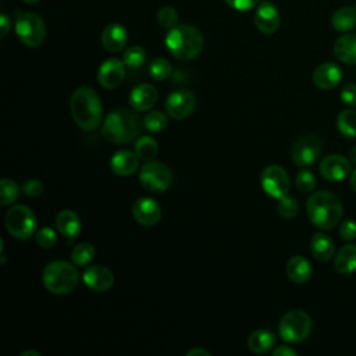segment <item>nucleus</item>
<instances>
[{"label": "nucleus", "instance_id": "obj_8", "mask_svg": "<svg viewBox=\"0 0 356 356\" xmlns=\"http://www.w3.org/2000/svg\"><path fill=\"white\" fill-rule=\"evenodd\" d=\"M7 231L17 239H29L36 229V217L25 204L10 207L4 217Z\"/></svg>", "mask_w": 356, "mask_h": 356}, {"label": "nucleus", "instance_id": "obj_13", "mask_svg": "<svg viewBox=\"0 0 356 356\" xmlns=\"http://www.w3.org/2000/svg\"><path fill=\"white\" fill-rule=\"evenodd\" d=\"M125 76V64L118 58L104 60L97 70V81L104 89H115L120 86Z\"/></svg>", "mask_w": 356, "mask_h": 356}, {"label": "nucleus", "instance_id": "obj_11", "mask_svg": "<svg viewBox=\"0 0 356 356\" xmlns=\"http://www.w3.org/2000/svg\"><path fill=\"white\" fill-rule=\"evenodd\" d=\"M323 150V142L316 135H306L299 138L291 147V159L299 167L313 164Z\"/></svg>", "mask_w": 356, "mask_h": 356}, {"label": "nucleus", "instance_id": "obj_4", "mask_svg": "<svg viewBox=\"0 0 356 356\" xmlns=\"http://www.w3.org/2000/svg\"><path fill=\"white\" fill-rule=\"evenodd\" d=\"M165 47L172 57L181 61H188L202 51L203 35L193 25H175L168 29V33L165 35Z\"/></svg>", "mask_w": 356, "mask_h": 356}, {"label": "nucleus", "instance_id": "obj_25", "mask_svg": "<svg viewBox=\"0 0 356 356\" xmlns=\"http://www.w3.org/2000/svg\"><path fill=\"white\" fill-rule=\"evenodd\" d=\"M335 270L342 275H349L356 271V245L346 243L343 245L334 260Z\"/></svg>", "mask_w": 356, "mask_h": 356}, {"label": "nucleus", "instance_id": "obj_14", "mask_svg": "<svg viewBox=\"0 0 356 356\" xmlns=\"http://www.w3.org/2000/svg\"><path fill=\"white\" fill-rule=\"evenodd\" d=\"M318 170L324 179L338 182L350 174V161L342 154H328L321 160Z\"/></svg>", "mask_w": 356, "mask_h": 356}, {"label": "nucleus", "instance_id": "obj_47", "mask_svg": "<svg viewBox=\"0 0 356 356\" xmlns=\"http://www.w3.org/2000/svg\"><path fill=\"white\" fill-rule=\"evenodd\" d=\"M349 179H350V186H352L353 191L356 192V168L350 172V178H349Z\"/></svg>", "mask_w": 356, "mask_h": 356}, {"label": "nucleus", "instance_id": "obj_50", "mask_svg": "<svg viewBox=\"0 0 356 356\" xmlns=\"http://www.w3.org/2000/svg\"><path fill=\"white\" fill-rule=\"evenodd\" d=\"M24 3H26V4H35V3H38L39 0H22Z\"/></svg>", "mask_w": 356, "mask_h": 356}, {"label": "nucleus", "instance_id": "obj_23", "mask_svg": "<svg viewBox=\"0 0 356 356\" xmlns=\"http://www.w3.org/2000/svg\"><path fill=\"white\" fill-rule=\"evenodd\" d=\"M286 277L296 282V284H305L312 278L313 270L307 259L303 256H292L285 266Z\"/></svg>", "mask_w": 356, "mask_h": 356}, {"label": "nucleus", "instance_id": "obj_2", "mask_svg": "<svg viewBox=\"0 0 356 356\" xmlns=\"http://www.w3.org/2000/svg\"><path fill=\"white\" fill-rule=\"evenodd\" d=\"M71 114L76 125L88 132L99 128L103 108L99 95L89 86L76 88L70 100Z\"/></svg>", "mask_w": 356, "mask_h": 356}, {"label": "nucleus", "instance_id": "obj_18", "mask_svg": "<svg viewBox=\"0 0 356 356\" xmlns=\"http://www.w3.org/2000/svg\"><path fill=\"white\" fill-rule=\"evenodd\" d=\"M157 90L152 83H139L129 93V104L135 111H147L157 102Z\"/></svg>", "mask_w": 356, "mask_h": 356}, {"label": "nucleus", "instance_id": "obj_38", "mask_svg": "<svg viewBox=\"0 0 356 356\" xmlns=\"http://www.w3.org/2000/svg\"><path fill=\"white\" fill-rule=\"evenodd\" d=\"M296 188L302 192V193H309L314 189L316 186V178L314 174L309 170H300L296 174V179H295Z\"/></svg>", "mask_w": 356, "mask_h": 356}, {"label": "nucleus", "instance_id": "obj_12", "mask_svg": "<svg viewBox=\"0 0 356 356\" xmlns=\"http://www.w3.org/2000/svg\"><path fill=\"white\" fill-rule=\"evenodd\" d=\"M167 114L174 120H184L196 108V96L191 90H175L164 103Z\"/></svg>", "mask_w": 356, "mask_h": 356}, {"label": "nucleus", "instance_id": "obj_6", "mask_svg": "<svg viewBox=\"0 0 356 356\" xmlns=\"http://www.w3.org/2000/svg\"><path fill=\"white\" fill-rule=\"evenodd\" d=\"M312 332V318L310 316L300 310L286 312L278 325V334L282 341L288 343L303 342Z\"/></svg>", "mask_w": 356, "mask_h": 356}, {"label": "nucleus", "instance_id": "obj_42", "mask_svg": "<svg viewBox=\"0 0 356 356\" xmlns=\"http://www.w3.org/2000/svg\"><path fill=\"white\" fill-rule=\"evenodd\" d=\"M339 97L346 106L355 107L356 106V83L345 85L339 93Z\"/></svg>", "mask_w": 356, "mask_h": 356}, {"label": "nucleus", "instance_id": "obj_24", "mask_svg": "<svg viewBox=\"0 0 356 356\" xmlns=\"http://www.w3.org/2000/svg\"><path fill=\"white\" fill-rule=\"evenodd\" d=\"M56 227L64 236L75 238L81 231V220L75 211L64 209L56 216Z\"/></svg>", "mask_w": 356, "mask_h": 356}, {"label": "nucleus", "instance_id": "obj_48", "mask_svg": "<svg viewBox=\"0 0 356 356\" xmlns=\"http://www.w3.org/2000/svg\"><path fill=\"white\" fill-rule=\"evenodd\" d=\"M19 356H40V355L36 350H24Z\"/></svg>", "mask_w": 356, "mask_h": 356}, {"label": "nucleus", "instance_id": "obj_7", "mask_svg": "<svg viewBox=\"0 0 356 356\" xmlns=\"http://www.w3.org/2000/svg\"><path fill=\"white\" fill-rule=\"evenodd\" d=\"M15 33L28 47H38L46 38L44 21L31 11H19L15 15Z\"/></svg>", "mask_w": 356, "mask_h": 356}, {"label": "nucleus", "instance_id": "obj_44", "mask_svg": "<svg viewBox=\"0 0 356 356\" xmlns=\"http://www.w3.org/2000/svg\"><path fill=\"white\" fill-rule=\"evenodd\" d=\"M273 356H296V350L288 345H280L273 350Z\"/></svg>", "mask_w": 356, "mask_h": 356}, {"label": "nucleus", "instance_id": "obj_3", "mask_svg": "<svg viewBox=\"0 0 356 356\" xmlns=\"http://www.w3.org/2000/svg\"><path fill=\"white\" fill-rule=\"evenodd\" d=\"M310 222L320 229L334 228L342 217V203L339 197L327 191L314 192L306 203Z\"/></svg>", "mask_w": 356, "mask_h": 356}, {"label": "nucleus", "instance_id": "obj_20", "mask_svg": "<svg viewBox=\"0 0 356 356\" xmlns=\"http://www.w3.org/2000/svg\"><path fill=\"white\" fill-rule=\"evenodd\" d=\"M139 167V157L131 150H118L110 159V168L115 175L129 177Z\"/></svg>", "mask_w": 356, "mask_h": 356}, {"label": "nucleus", "instance_id": "obj_26", "mask_svg": "<svg viewBox=\"0 0 356 356\" xmlns=\"http://www.w3.org/2000/svg\"><path fill=\"white\" fill-rule=\"evenodd\" d=\"M310 250L318 261H328L335 250L332 239L323 232H316L310 241Z\"/></svg>", "mask_w": 356, "mask_h": 356}, {"label": "nucleus", "instance_id": "obj_40", "mask_svg": "<svg viewBox=\"0 0 356 356\" xmlns=\"http://www.w3.org/2000/svg\"><path fill=\"white\" fill-rule=\"evenodd\" d=\"M22 192L29 197H38L43 192V184L39 179H28L22 185Z\"/></svg>", "mask_w": 356, "mask_h": 356}, {"label": "nucleus", "instance_id": "obj_49", "mask_svg": "<svg viewBox=\"0 0 356 356\" xmlns=\"http://www.w3.org/2000/svg\"><path fill=\"white\" fill-rule=\"evenodd\" d=\"M350 160L353 161V164H356V145L350 149Z\"/></svg>", "mask_w": 356, "mask_h": 356}, {"label": "nucleus", "instance_id": "obj_27", "mask_svg": "<svg viewBox=\"0 0 356 356\" xmlns=\"http://www.w3.org/2000/svg\"><path fill=\"white\" fill-rule=\"evenodd\" d=\"M275 343V335L268 330H256L248 338V346L253 353H267Z\"/></svg>", "mask_w": 356, "mask_h": 356}, {"label": "nucleus", "instance_id": "obj_29", "mask_svg": "<svg viewBox=\"0 0 356 356\" xmlns=\"http://www.w3.org/2000/svg\"><path fill=\"white\" fill-rule=\"evenodd\" d=\"M159 152V145L152 136H139L135 142V153L143 161H152Z\"/></svg>", "mask_w": 356, "mask_h": 356}, {"label": "nucleus", "instance_id": "obj_37", "mask_svg": "<svg viewBox=\"0 0 356 356\" xmlns=\"http://www.w3.org/2000/svg\"><path fill=\"white\" fill-rule=\"evenodd\" d=\"M156 18H157V22L160 26H163L165 29H171L178 22V13L171 6H164L159 10Z\"/></svg>", "mask_w": 356, "mask_h": 356}, {"label": "nucleus", "instance_id": "obj_9", "mask_svg": "<svg viewBox=\"0 0 356 356\" xmlns=\"http://www.w3.org/2000/svg\"><path fill=\"white\" fill-rule=\"evenodd\" d=\"M139 181L149 192H164L172 184L171 170L161 161L152 160L146 161L139 171Z\"/></svg>", "mask_w": 356, "mask_h": 356}, {"label": "nucleus", "instance_id": "obj_28", "mask_svg": "<svg viewBox=\"0 0 356 356\" xmlns=\"http://www.w3.org/2000/svg\"><path fill=\"white\" fill-rule=\"evenodd\" d=\"M331 25L338 32H349L356 25V8L350 6L338 8L331 17Z\"/></svg>", "mask_w": 356, "mask_h": 356}, {"label": "nucleus", "instance_id": "obj_39", "mask_svg": "<svg viewBox=\"0 0 356 356\" xmlns=\"http://www.w3.org/2000/svg\"><path fill=\"white\" fill-rule=\"evenodd\" d=\"M35 239H36V243L40 246V248H44V249H50L56 245L57 242V236H56V232L53 228L50 227H44V228H40L36 234H35Z\"/></svg>", "mask_w": 356, "mask_h": 356}, {"label": "nucleus", "instance_id": "obj_35", "mask_svg": "<svg viewBox=\"0 0 356 356\" xmlns=\"http://www.w3.org/2000/svg\"><path fill=\"white\" fill-rule=\"evenodd\" d=\"M171 71V64L163 57L154 58L149 65V74L156 81H165L167 78H170Z\"/></svg>", "mask_w": 356, "mask_h": 356}, {"label": "nucleus", "instance_id": "obj_45", "mask_svg": "<svg viewBox=\"0 0 356 356\" xmlns=\"http://www.w3.org/2000/svg\"><path fill=\"white\" fill-rule=\"evenodd\" d=\"M11 28V19L7 14H1L0 15V36L4 38L7 35V32Z\"/></svg>", "mask_w": 356, "mask_h": 356}, {"label": "nucleus", "instance_id": "obj_34", "mask_svg": "<svg viewBox=\"0 0 356 356\" xmlns=\"http://www.w3.org/2000/svg\"><path fill=\"white\" fill-rule=\"evenodd\" d=\"M143 127L149 132H161L167 127V115L163 111L152 110L145 115Z\"/></svg>", "mask_w": 356, "mask_h": 356}, {"label": "nucleus", "instance_id": "obj_46", "mask_svg": "<svg viewBox=\"0 0 356 356\" xmlns=\"http://www.w3.org/2000/svg\"><path fill=\"white\" fill-rule=\"evenodd\" d=\"M195 355H204V356H210V352L202 349V348H193V349H189L186 352V356H195Z\"/></svg>", "mask_w": 356, "mask_h": 356}, {"label": "nucleus", "instance_id": "obj_43", "mask_svg": "<svg viewBox=\"0 0 356 356\" xmlns=\"http://www.w3.org/2000/svg\"><path fill=\"white\" fill-rule=\"evenodd\" d=\"M224 1L236 11H249L259 4V0H224Z\"/></svg>", "mask_w": 356, "mask_h": 356}, {"label": "nucleus", "instance_id": "obj_17", "mask_svg": "<svg viewBox=\"0 0 356 356\" xmlns=\"http://www.w3.org/2000/svg\"><path fill=\"white\" fill-rule=\"evenodd\" d=\"M85 285L95 292H107L114 284L113 273L104 266H89L82 274Z\"/></svg>", "mask_w": 356, "mask_h": 356}, {"label": "nucleus", "instance_id": "obj_22", "mask_svg": "<svg viewBox=\"0 0 356 356\" xmlns=\"http://www.w3.org/2000/svg\"><path fill=\"white\" fill-rule=\"evenodd\" d=\"M334 54L335 57L350 65H356V33H343L334 43Z\"/></svg>", "mask_w": 356, "mask_h": 356}, {"label": "nucleus", "instance_id": "obj_10", "mask_svg": "<svg viewBox=\"0 0 356 356\" xmlns=\"http://www.w3.org/2000/svg\"><path fill=\"white\" fill-rule=\"evenodd\" d=\"M260 182H261L263 191L268 196L278 199V200L288 195L289 186H291V181H289L286 171L281 165H277V164L267 165L261 171Z\"/></svg>", "mask_w": 356, "mask_h": 356}, {"label": "nucleus", "instance_id": "obj_21", "mask_svg": "<svg viewBox=\"0 0 356 356\" xmlns=\"http://www.w3.org/2000/svg\"><path fill=\"white\" fill-rule=\"evenodd\" d=\"M102 46L111 53L121 51L128 40L127 29L120 24H108L102 32Z\"/></svg>", "mask_w": 356, "mask_h": 356}, {"label": "nucleus", "instance_id": "obj_19", "mask_svg": "<svg viewBox=\"0 0 356 356\" xmlns=\"http://www.w3.org/2000/svg\"><path fill=\"white\" fill-rule=\"evenodd\" d=\"M342 81V70L335 63H323L313 72V82L318 89L328 90Z\"/></svg>", "mask_w": 356, "mask_h": 356}, {"label": "nucleus", "instance_id": "obj_16", "mask_svg": "<svg viewBox=\"0 0 356 356\" xmlns=\"http://www.w3.org/2000/svg\"><path fill=\"white\" fill-rule=\"evenodd\" d=\"M254 25L266 35L274 33L280 26V13L271 1H261L254 11Z\"/></svg>", "mask_w": 356, "mask_h": 356}, {"label": "nucleus", "instance_id": "obj_5", "mask_svg": "<svg viewBox=\"0 0 356 356\" xmlns=\"http://www.w3.org/2000/svg\"><path fill=\"white\" fill-rule=\"evenodd\" d=\"M42 281L49 292L54 295H65L76 288L79 273L74 263L56 260L44 267L42 273Z\"/></svg>", "mask_w": 356, "mask_h": 356}, {"label": "nucleus", "instance_id": "obj_30", "mask_svg": "<svg viewBox=\"0 0 356 356\" xmlns=\"http://www.w3.org/2000/svg\"><path fill=\"white\" fill-rule=\"evenodd\" d=\"M337 128L345 138H356V111L342 110L337 117Z\"/></svg>", "mask_w": 356, "mask_h": 356}, {"label": "nucleus", "instance_id": "obj_36", "mask_svg": "<svg viewBox=\"0 0 356 356\" xmlns=\"http://www.w3.org/2000/svg\"><path fill=\"white\" fill-rule=\"evenodd\" d=\"M298 211H299V204L295 197L286 195L280 199L277 204V213L282 218H293L298 216Z\"/></svg>", "mask_w": 356, "mask_h": 356}, {"label": "nucleus", "instance_id": "obj_1", "mask_svg": "<svg viewBox=\"0 0 356 356\" xmlns=\"http://www.w3.org/2000/svg\"><path fill=\"white\" fill-rule=\"evenodd\" d=\"M143 120L128 108H115L107 114L102 124V136L111 143H131L139 138Z\"/></svg>", "mask_w": 356, "mask_h": 356}, {"label": "nucleus", "instance_id": "obj_15", "mask_svg": "<svg viewBox=\"0 0 356 356\" xmlns=\"http://www.w3.org/2000/svg\"><path fill=\"white\" fill-rule=\"evenodd\" d=\"M132 216L138 224L145 227L156 225L161 218L160 204L152 197H139L132 206Z\"/></svg>", "mask_w": 356, "mask_h": 356}, {"label": "nucleus", "instance_id": "obj_33", "mask_svg": "<svg viewBox=\"0 0 356 356\" xmlns=\"http://www.w3.org/2000/svg\"><path fill=\"white\" fill-rule=\"evenodd\" d=\"M19 186L8 178H3L0 181V204L8 206L18 199Z\"/></svg>", "mask_w": 356, "mask_h": 356}, {"label": "nucleus", "instance_id": "obj_31", "mask_svg": "<svg viewBox=\"0 0 356 356\" xmlns=\"http://www.w3.org/2000/svg\"><path fill=\"white\" fill-rule=\"evenodd\" d=\"M95 254H96V250L92 243L81 242L74 248L71 253V260L76 267H83V266H88L95 259Z\"/></svg>", "mask_w": 356, "mask_h": 356}, {"label": "nucleus", "instance_id": "obj_32", "mask_svg": "<svg viewBox=\"0 0 356 356\" xmlns=\"http://www.w3.org/2000/svg\"><path fill=\"white\" fill-rule=\"evenodd\" d=\"M146 60V51L142 46L139 44H134L129 46L122 56V61L125 64V67H128L129 70H138L143 65Z\"/></svg>", "mask_w": 356, "mask_h": 356}, {"label": "nucleus", "instance_id": "obj_41", "mask_svg": "<svg viewBox=\"0 0 356 356\" xmlns=\"http://www.w3.org/2000/svg\"><path fill=\"white\" fill-rule=\"evenodd\" d=\"M339 235L345 241H353L356 238V221L355 220H343L339 224Z\"/></svg>", "mask_w": 356, "mask_h": 356}]
</instances>
